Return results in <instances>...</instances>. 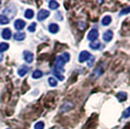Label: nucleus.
<instances>
[{
	"label": "nucleus",
	"mask_w": 130,
	"mask_h": 129,
	"mask_svg": "<svg viewBox=\"0 0 130 129\" xmlns=\"http://www.w3.org/2000/svg\"><path fill=\"white\" fill-rule=\"evenodd\" d=\"M99 36V32L96 28H92L91 30L88 32L87 34V39L90 41V42H94V41H97V38Z\"/></svg>",
	"instance_id": "1"
},
{
	"label": "nucleus",
	"mask_w": 130,
	"mask_h": 129,
	"mask_svg": "<svg viewBox=\"0 0 130 129\" xmlns=\"http://www.w3.org/2000/svg\"><path fill=\"white\" fill-rule=\"evenodd\" d=\"M91 57V54H89L88 52L87 51H83L80 55H79V61L80 62H85V61H87L88 59Z\"/></svg>",
	"instance_id": "2"
},
{
	"label": "nucleus",
	"mask_w": 130,
	"mask_h": 129,
	"mask_svg": "<svg viewBox=\"0 0 130 129\" xmlns=\"http://www.w3.org/2000/svg\"><path fill=\"white\" fill-rule=\"evenodd\" d=\"M49 16H50V12L43 9V10H40V11H39L37 19H38L39 22H42V21H45Z\"/></svg>",
	"instance_id": "3"
},
{
	"label": "nucleus",
	"mask_w": 130,
	"mask_h": 129,
	"mask_svg": "<svg viewBox=\"0 0 130 129\" xmlns=\"http://www.w3.org/2000/svg\"><path fill=\"white\" fill-rule=\"evenodd\" d=\"M74 107V104L73 103H71L70 101H67V102H65L62 106H61V113H66V112H68V111H70L71 109H73Z\"/></svg>",
	"instance_id": "4"
},
{
	"label": "nucleus",
	"mask_w": 130,
	"mask_h": 129,
	"mask_svg": "<svg viewBox=\"0 0 130 129\" xmlns=\"http://www.w3.org/2000/svg\"><path fill=\"white\" fill-rule=\"evenodd\" d=\"M23 58H24V60L26 61L27 63H31L33 61L34 56H33V54L31 52L25 51V52H23Z\"/></svg>",
	"instance_id": "5"
},
{
	"label": "nucleus",
	"mask_w": 130,
	"mask_h": 129,
	"mask_svg": "<svg viewBox=\"0 0 130 129\" xmlns=\"http://www.w3.org/2000/svg\"><path fill=\"white\" fill-rule=\"evenodd\" d=\"M113 37H114V33H113L112 30H107V31L103 34V39L105 42H110V41H112Z\"/></svg>",
	"instance_id": "6"
},
{
	"label": "nucleus",
	"mask_w": 130,
	"mask_h": 129,
	"mask_svg": "<svg viewBox=\"0 0 130 129\" xmlns=\"http://www.w3.org/2000/svg\"><path fill=\"white\" fill-rule=\"evenodd\" d=\"M14 26H15V28H16L17 30H22L25 26V22L22 21V20H17L16 22H15Z\"/></svg>",
	"instance_id": "7"
},
{
	"label": "nucleus",
	"mask_w": 130,
	"mask_h": 129,
	"mask_svg": "<svg viewBox=\"0 0 130 129\" xmlns=\"http://www.w3.org/2000/svg\"><path fill=\"white\" fill-rule=\"evenodd\" d=\"M28 71H29V68L25 66V65H22L21 66L20 68H19V70H18V74L21 76V77H23V76H25L28 73Z\"/></svg>",
	"instance_id": "8"
},
{
	"label": "nucleus",
	"mask_w": 130,
	"mask_h": 129,
	"mask_svg": "<svg viewBox=\"0 0 130 129\" xmlns=\"http://www.w3.org/2000/svg\"><path fill=\"white\" fill-rule=\"evenodd\" d=\"M12 37V31L9 28H5L3 31H2V38L4 40H9Z\"/></svg>",
	"instance_id": "9"
},
{
	"label": "nucleus",
	"mask_w": 130,
	"mask_h": 129,
	"mask_svg": "<svg viewBox=\"0 0 130 129\" xmlns=\"http://www.w3.org/2000/svg\"><path fill=\"white\" fill-rule=\"evenodd\" d=\"M59 30V26L56 24V23H51L49 25V31L53 34H55V33L58 32Z\"/></svg>",
	"instance_id": "10"
},
{
	"label": "nucleus",
	"mask_w": 130,
	"mask_h": 129,
	"mask_svg": "<svg viewBox=\"0 0 130 129\" xmlns=\"http://www.w3.org/2000/svg\"><path fill=\"white\" fill-rule=\"evenodd\" d=\"M14 38L17 41H22L24 38H25V33L23 32H17L15 35H14Z\"/></svg>",
	"instance_id": "11"
},
{
	"label": "nucleus",
	"mask_w": 130,
	"mask_h": 129,
	"mask_svg": "<svg viewBox=\"0 0 130 129\" xmlns=\"http://www.w3.org/2000/svg\"><path fill=\"white\" fill-rule=\"evenodd\" d=\"M117 98L119 99V102H123V101H125V99L127 98V94L125 92H119L117 94Z\"/></svg>",
	"instance_id": "12"
},
{
	"label": "nucleus",
	"mask_w": 130,
	"mask_h": 129,
	"mask_svg": "<svg viewBox=\"0 0 130 129\" xmlns=\"http://www.w3.org/2000/svg\"><path fill=\"white\" fill-rule=\"evenodd\" d=\"M111 22H112V18L110 16H105L102 19V24L104 26H108L109 24L111 23Z\"/></svg>",
	"instance_id": "13"
},
{
	"label": "nucleus",
	"mask_w": 130,
	"mask_h": 129,
	"mask_svg": "<svg viewBox=\"0 0 130 129\" xmlns=\"http://www.w3.org/2000/svg\"><path fill=\"white\" fill-rule=\"evenodd\" d=\"M89 47H90V49H92V50H99L100 47H101V44H100L99 41H94V42H91V43H90Z\"/></svg>",
	"instance_id": "14"
},
{
	"label": "nucleus",
	"mask_w": 130,
	"mask_h": 129,
	"mask_svg": "<svg viewBox=\"0 0 130 129\" xmlns=\"http://www.w3.org/2000/svg\"><path fill=\"white\" fill-rule=\"evenodd\" d=\"M49 7L52 9V10H56V9L59 7V4H58L56 1L52 0V1H50L49 2Z\"/></svg>",
	"instance_id": "15"
},
{
	"label": "nucleus",
	"mask_w": 130,
	"mask_h": 129,
	"mask_svg": "<svg viewBox=\"0 0 130 129\" xmlns=\"http://www.w3.org/2000/svg\"><path fill=\"white\" fill-rule=\"evenodd\" d=\"M10 20L4 15H0V24H8Z\"/></svg>",
	"instance_id": "16"
},
{
	"label": "nucleus",
	"mask_w": 130,
	"mask_h": 129,
	"mask_svg": "<svg viewBox=\"0 0 130 129\" xmlns=\"http://www.w3.org/2000/svg\"><path fill=\"white\" fill-rule=\"evenodd\" d=\"M43 76V72L41 70H35L33 72L32 74V78L33 79H39V78H41Z\"/></svg>",
	"instance_id": "17"
},
{
	"label": "nucleus",
	"mask_w": 130,
	"mask_h": 129,
	"mask_svg": "<svg viewBox=\"0 0 130 129\" xmlns=\"http://www.w3.org/2000/svg\"><path fill=\"white\" fill-rule=\"evenodd\" d=\"M33 16H34V12L31 10V9H28V10H26L25 11V13H24V17L26 18V19H32Z\"/></svg>",
	"instance_id": "18"
},
{
	"label": "nucleus",
	"mask_w": 130,
	"mask_h": 129,
	"mask_svg": "<svg viewBox=\"0 0 130 129\" xmlns=\"http://www.w3.org/2000/svg\"><path fill=\"white\" fill-rule=\"evenodd\" d=\"M48 82H49V84H50V86H57V81L55 80V78H54V77H50Z\"/></svg>",
	"instance_id": "19"
},
{
	"label": "nucleus",
	"mask_w": 130,
	"mask_h": 129,
	"mask_svg": "<svg viewBox=\"0 0 130 129\" xmlns=\"http://www.w3.org/2000/svg\"><path fill=\"white\" fill-rule=\"evenodd\" d=\"M9 49V45L7 43H0V53L6 52Z\"/></svg>",
	"instance_id": "20"
},
{
	"label": "nucleus",
	"mask_w": 130,
	"mask_h": 129,
	"mask_svg": "<svg viewBox=\"0 0 130 129\" xmlns=\"http://www.w3.org/2000/svg\"><path fill=\"white\" fill-rule=\"evenodd\" d=\"M101 74H102V69L99 67V68H97V69H95V71L93 72L92 77H93V78H97V77H99Z\"/></svg>",
	"instance_id": "21"
},
{
	"label": "nucleus",
	"mask_w": 130,
	"mask_h": 129,
	"mask_svg": "<svg viewBox=\"0 0 130 129\" xmlns=\"http://www.w3.org/2000/svg\"><path fill=\"white\" fill-rule=\"evenodd\" d=\"M44 127H45V124H44L43 121H39V122H37L34 125L35 129H44Z\"/></svg>",
	"instance_id": "22"
},
{
	"label": "nucleus",
	"mask_w": 130,
	"mask_h": 129,
	"mask_svg": "<svg viewBox=\"0 0 130 129\" xmlns=\"http://www.w3.org/2000/svg\"><path fill=\"white\" fill-rule=\"evenodd\" d=\"M122 117H123V118H127L130 117V107H128L126 110H125L124 112H123V114H122Z\"/></svg>",
	"instance_id": "23"
},
{
	"label": "nucleus",
	"mask_w": 130,
	"mask_h": 129,
	"mask_svg": "<svg viewBox=\"0 0 130 129\" xmlns=\"http://www.w3.org/2000/svg\"><path fill=\"white\" fill-rule=\"evenodd\" d=\"M35 29H36V23H35V22H32V23L28 26V31H29V32H34Z\"/></svg>",
	"instance_id": "24"
},
{
	"label": "nucleus",
	"mask_w": 130,
	"mask_h": 129,
	"mask_svg": "<svg viewBox=\"0 0 130 129\" xmlns=\"http://www.w3.org/2000/svg\"><path fill=\"white\" fill-rule=\"evenodd\" d=\"M128 13H130V7L126 8V9H123L122 11L119 13V15H120V16H122V15H124V14H128Z\"/></svg>",
	"instance_id": "25"
},
{
	"label": "nucleus",
	"mask_w": 130,
	"mask_h": 129,
	"mask_svg": "<svg viewBox=\"0 0 130 129\" xmlns=\"http://www.w3.org/2000/svg\"><path fill=\"white\" fill-rule=\"evenodd\" d=\"M93 64H94V57L91 56V57H90V60H88V62H87V66H88V67H92Z\"/></svg>",
	"instance_id": "26"
},
{
	"label": "nucleus",
	"mask_w": 130,
	"mask_h": 129,
	"mask_svg": "<svg viewBox=\"0 0 130 129\" xmlns=\"http://www.w3.org/2000/svg\"><path fill=\"white\" fill-rule=\"evenodd\" d=\"M2 60H3V55H2V54H1V53H0V62H1Z\"/></svg>",
	"instance_id": "27"
},
{
	"label": "nucleus",
	"mask_w": 130,
	"mask_h": 129,
	"mask_svg": "<svg viewBox=\"0 0 130 129\" xmlns=\"http://www.w3.org/2000/svg\"><path fill=\"white\" fill-rule=\"evenodd\" d=\"M8 129H9V128H8Z\"/></svg>",
	"instance_id": "28"
}]
</instances>
